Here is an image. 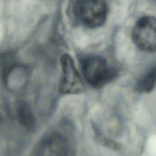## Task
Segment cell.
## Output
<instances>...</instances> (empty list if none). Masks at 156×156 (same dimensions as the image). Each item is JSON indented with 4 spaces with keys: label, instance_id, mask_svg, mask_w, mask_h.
Returning a JSON list of instances; mask_svg holds the SVG:
<instances>
[{
    "label": "cell",
    "instance_id": "6da1fadb",
    "mask_svg": "<svg viewBox=\"0 0 156 156\" xmlns=\"http://www.w3.org/2000/svg\"><path fill=\"white\" fill-rule=\"evenodd\" d=\"M73 13L80 24L86 28L95 29L105 24L108 5L105 0H76Z\"/></svg>",
    "mask_w": 156,
    "mask_h": 156
},
{
    "label": "cell",
    "instance_id": "7a4b0ae2",
    "mask_svg": "<svg viewBox=\"0 0 156 156\" xmlns=\"http://www.w3.org/2000/svg\"><path fill=\"white\" fill-rule=\"evenodd\" d=\"M81 68L85 79L94 88L105 86L116 76V71L109 66L107 60L99 55H88L82 58Z\"/></svg>",
    "mask_w": 156,
    "mask_h": 156
},
{
    "label": "cell",
    "instance_id": "3957f363",
    "mask_svg": "<svg viewBox=\"0 0 156 156\" xmlns=\"http://www.w3.org/2000/svg\"><path fill=\"white\" fill-rule=\"evenodd\" d=\"M156 22L153 16H144L135 23L132 32V38L140 50L152 52L155 50Z\"/></svg>",
    "mask_w": 156,
    "mask_h": 156
},
{
    "label": "cell",
    "instance_id": "277c9868",
    "mask_svg": "<svg viewBox=\"0 0 156 156\" xmlns=\"http://www.w3.org/2000/svg\"><path fill=\"white\" fill-rule=\"evenodd\" d=\"M60 63L62 74L58 85L60 92L65 94H80L83 92L85 87L72 57L67 54L63 55Z\"/></svg>",
    "mask_w": 156,
    "mask_h": 156
},
{
    "label": "cell",
    "instance_id": "5b68a950",
    "mask_svg": "<svg viewBox=\"0 0 156 156\" xmlns=\"http://www.w3.org/2000/svg\"><path fill=\"white\" fill-rule=\"evenodd\" d=\"M10 112L12 126L17 124L21 129L32 132L35 127V118L30 104L24 99L10 102Z\"/></svg>",
    "mask_w": 156,
    "mask_h": 156
},
{
    "label": "cell",
    "instance_id": "8992f818",
    "mask_svg": "<svg viewBox=\"0 0 156 156\" xmlns=\"http://www.w3.org/2000/svg\"><path fill=\"white\" fill-rule=\"evenodd\" d=\"M46 139L43 148V156H65L66 143L63 138L54 135Z\"/></svg>",
    "mask_w": 156,
    "mask_h": 156
},
{
    "label": "cell",
    "instance_id": "52a82bcc",
    "mask_svg": "<svg viewBox=\"0 0 156 156\" xmlns=\"http://www.w3.org/2000/svg\"><path fill=\"white\" fill-rule=\"evenodd\" d=\"M155 85V68H154L137 81L135 85V90L140 93H149L154 89Z\"/></svg>",
    "mask_w": 156,
    "mask_h": 156
}]
</instances>
